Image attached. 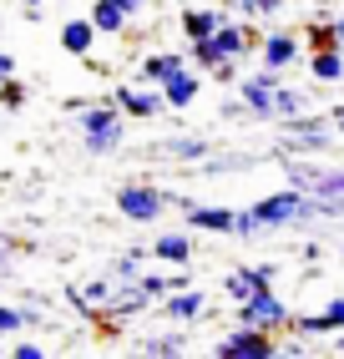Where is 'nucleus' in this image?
Instances as JSON below:
<instances>
[{"instance_id":"obj_1","label":"nucleus","mask_w":344,"mask_h":359,"mask_svg":"<svg viewBox=\"0 0 344 359\" xmlns=\"http://www.w3.org/2000/svg\"><path fill=\"white\" fill-rule=\"evenodd\" d=\"M238 97L253 107V122H268V127H284V122H299V116H309V91L289 86L284 71H268L258 66L253 76H238Z\"/></svg>"},{"instance_id":"obj_2","label":"nucleus","mask_w":344,"mask_h":359,"mask_svg":"<svg viewBox=\"0 0 344 359\" xmlns=\"http://www.w3.org/2000/svg\"><path fill=\"white\" fill-rule=\"evenodd\" d=\"M263 233H299V228H314L319 223V198L299 193V187H284V193H268L253 203Z\"/></svg>"},{"instance_id":"obj_3","label":"nucleus","mask_w":344,"mask_h":359,"mask_svg":"<svg viewBox=\"0 0 344 359\" xmlns=\"http://www.w3.org/2000/svg\"><path fill=\"white\" fill-rule=\"evenodd\" d=\"M77 122H81V147L91 157H112V152H121V142H127V111H121L117 102L81 107Z\"/></svg>"},{"instance_id":"obj_4","label":"nucleus","mask_w":344,"mask_h":359,"mask_svg":"<svg viewBox=\"0 0 344 359\" xmlns=\"http://www.w3.org/2000/svg\"><path fill=\"white\" fill-rule=\"evenodd\" d=\"M334 142H339L334 116H324V111L314 116V111H309V116H299V122H284V127H279L274 152H279V157H324Z\"/></svg>"},{"instance_id":"obj_5","label":"nucleus","mask_w":344,"mask_h":359,"mask_svg":"<svg viewBox=\"0 0 344 359\" xmlns=\"http://www.w3.org/2000/svg\"><path fill=\"white\" fill-rule=\"evenodd\" d=\"M284 177L309 198H344V167H329L319 157H284Z\"/></svg>"},{"instance_id":"obj_6","label":"nucleus","mask_w":344,"mask_h":359,"mask_svg":"<svg viewBox=\"0 0 344 359\" xmlns=\"http://www.w3.org/2000/svg\"><path fill=\"white\" fill-rule=\"evenodd\" d=\"M167 208H172V193H162L157 182H121L117 187V212L137 228H152Z\"/></svg>"},{"instance_id":"obj_7","label":"nucleus","mask_w":344,"mask_h":359,"mask_svg":"<svg viewBox=\"0 0 344 359\" xmlns=\"http://www.w3.org/2000/svg\"><path fill=\"white\" fill-rule=\"evenodd\" d=\"M218 359H274L279 354V334L268 329H253V324H238L233 334H223V339L213 344Z\"/></svg>"},{"instance_id":"obj_8","label":"nucleus","mask_w":344,"mask_h":359,"mask_svg":"<svg viewBox=\"0 0 344 359\" xmlns=\"http://www.w3.org/2000/svg\"><path fill=\"white\" fill-rule=\"evenodd\" d=\"M304 56H309V41L299 31H263L258 36V66H268V71H293Z\"/></svg>"},{"instance_id":"obj_9","label":"nucleus","mask_w":344,"mask_h":359,"mask_svg":"<svg viewBox=\"0 0 344 359\" xmlns=\"http://www.w3.org/2000/svg\"><path fill=\"white\" fill-rule=\"evenodd\" d=\"M233 309H238V324H253V329H268V334H284L293 324V314H289V304L279 299V289H263L249 304H233Z\"/></svg>"},{"instance_id":"obj_10","label":"nucleus","mask_w":344,"mask_h":359,"mask_svg":"<svg viewBox=\"0 0 344 359\" xmlns=\"http://www.w3.org/2000/svg\"><path fill=\"white\" fill-rule=\"evenodd\" d=\"M112 102L127 111V116H137V122H152V116L167 111L162 86H147V81H137V86H117V91H112Z\"/></svg>"},{"instance_id":"obj_11","label":"nucleus","mask_w":344,"mask_h":359,"mask_svg":"<svg viewBox=\"0 0 344 359\" xmlns=\"http://www.w3.org/2000/svg\"><path fill=\"white\" fill-rule=\"evenodd\" d=\"M162 314L172 319V324H198V319H208V294L198 289V283H187V289H172L167 299H162Z\"/></svg>"},{"instance_id":"obj_12","label":"nucleus","mask_w":344,"mask_h":359,"mask_svg":"<svg viewBox=\"0 0 344 359\" xmlns=\"http://www.w3.org/2000/svg\"><path fill=\"white\" fill-rule=\"evenodd\" d=\"M147 309H152V294H147L142 283H117V294H112V304L102 309V319H107V324H127V319H142Z\"/></svg>"},{"instance_id":"obj_13","label":"nucleus","mask_w":344,"mask_h":359,"mask_svg":"<svg viewBox=\"0 0 344 359\" xmlns=\"http://www.w3.org/2000/svg\"><path fill=\"white\" fill-rule=\"evenodd\" d=\"M183 223H187L192 233H223V238H233V223H238V208L187 203V208H183Z\"/></svg>"},{"instance_id":"obj_14","label":"nucleus","mask_w":344,"mask_h":359,"mask_svg":"<svg viewBox=\"0 0 344 359\" xmlns=\"http://www.w3.org/2000/svg\"><path fill=\"white\" fill-rule=\"evenodd\" d=\"M152 258L167 269H192V228H167L152 238Z\"/></svg>"},{"instance_id":"obj_15","label":"nucleus","mask_w":344,"mask_h":359,"mask_svg":"<svg viewBox=\"0 0 344 359\" xmlns=\"http://www.w3.org/2000/svg\"><path fill=\"white\" fill-rule=\"evenodd\" d=\"M203 76H208V71H198V66H183L172 81H162L167 111H187L192 102H198V97H203Z\"/></svg>"},{"instance_id":"obj_16","label":"nucleus","mask_w":344,"mask_h":359,"mask_svg":"<svg viewBox=\"0 0 344 359\" xmlns=\"http://www.w3.org/2000/svg\"><path fill=\"white\" fill-rule=\"evenodd\" d=\"M183 66H192L187 61V51H147L142 61H137V81H147V86H162V81H172Z\"/></svg>"},{"instance_id":"obj_17","label":"nucleus","mask_w":344,"mask_h":359,"mask_svg":"<svg viewBox=\"0 0 344 359\" xmlns=\"http://www.w3.org/2000/svg\"><path fill=\"white\" fill-rule=\"evenodd\" d=\"M304 66H309V81L314 86H339L344 81V46L339 41L334 46H319V51L304 56Z\"/></svg>"},{"instance_id":"obj_18","label":"nucleus","mask_w":344,"mask_h":359,"mask_svg":"<svg viewBox=\"0 0 344 359\" xmlns=\"http://www.w3.org/2000/svg\"><path fill=\"white\" fill-rule=\"evenodd\" d=\"M223 20H228V11L203 6V0H192V6H183L178 26H183V36H187V41H203V36H213L218 26H223Z\"/></svg>"},{"instance_id":"obj_19","label":"nucleus","mask_w":344,"mask_h":359,"mask_svg":"<svg viewBox=\"0 0 344 359\" xmlns=\"http://www.w3.org/2000/svg\"><path fill=\"white\" fill-rule=\"evenodd\" d=\"M263 289H274V283L258 273V263H238L233 273H223V294H228L233 304H249V299L263 294Z\"/></svg>"},{"instance_id":"obj_20","label":"nucleus","mask_w":344,"mask_h":359,"mask_svg":"<svg viewBox=\"0 0 344 359\" xmlns=\"http://www.w3.org/2000/svg\"><path fill=\"white\" fill-rule=\"evenodd\" d=\"M96 36H102V31H96L91 15H71L66 26H61V51L66 56H91L96 51Z\"/></svg>"},{"instance_id":"obj_21","label":"nucleus","mask_w":344,"mask_h":359,"mask_svg":"<svg viewBox=\"0 0 344 359\" xmlns=\"http://www.w3.org/2000/svg\"><path fill=\"white\" fill-rule=\"evenodd\" d=\"M289 329H293V334H339V329H344V294L329 299L319 314H299Z\"/></svg>"},{"instance_id":"obj_22","label":"nucleus","mask_w":344,"mask_h":359,"mask_svg":"<svg viewBox=\"0 0 344 359\" xmlns=\"http://www.w3.org/2000/svg\"><path fill=\"white\" fill-rule=\"evenodd\" d=\"M187 349H192L187 324H172V329H162V334H147V339H137V354H162V359H172V354H187Z\"/></svg>"},{"instance_id":"obj_23","label":"nucleus","mask_w":344,"mask_h":359,"mask_svg":"<svg viewBox=\"0 0 344 359\" xmlns=\"http://www.w3.org/2000/svg\"><path fill=\"white\" fill-rule=\"evenodd\" d=\"M157 152H162V157H172V162H192V167H198L203 157H213V142H208V137H192V132H183V137H167V142H157Z\"/></svg>"},{"instance_id":"obj_24","label":"nucleus","mask_w":344,"mask_h":359,"mask_svg":"<svg viewBox=\"0 0 344 359\" xmlns=\"http://www.w3.org/2000/svg\"><path fill=\"white\" fill-rule=\"evenodd\" d=\"M86 15L96 20V31H102V36H121V31L132 26V15H127V6H121V0H96Z\"/></svg>"},{"instance_id":"obj_25","label":"nucleus","mask_w":344,"mask_h":359,"mask_svg":"<svg viewBox=\"0 0 344 359\" xmlns=\"http://www.w3.org/2000/svg\"><path fill=\"white\" fill-rule=\"evenodd\" d=\"M249 167H253L249 152H218L198 162V177H233V172H249Z\"/></svg>"},{"instance_id":"obj_26","label":"nucleus","mask_w":344,"mask_h":359,"mask_svg":"<svg viewBox=\"0 0 344 359\" xmlns=\"http://www.w3.org/2000/svg\"><path fill=\"white\" fill-rule=\"evenodd\" d=\"M147 258H152V248H121V253L112 258V278H117V283H137V278L147 273Z\"/></svg>"},{"instance_id":"obj_27","label":"nucleus","mask_w":344,"mask_h":359,"mask_svg":"<svg viewBox=\"0 0 344 359\" xmlns=\"http://www.w3.org/2000/svg\"><path fill=\"white\" fill-rule=\"evenodd\" d=\"M284 11V0H233L228 15H243V20H253V26H268Z\"/></svg>"},{"instance_id":"obj_28","label":"nucleus","mask_w":344,"mask_h":359,"mask_svg":"<svg viewBox=\"0 0 344 359\" xmlns=\"http://www.w3.org/2000/svg\"><path fill=\"white\" fill-rule=\"evenodd\" d=\"M258 233H263V223H258V212H253V208H238V223H233V238H238V243H253Z\"/></svg>"},{"instance_id":"obj_29","label":"nucleus","mask_w":344,"mask_h":359,"mask_svg":"<svg viewBox=\"0 0 344 359\" xmlns=\"http://www.w3.org/2000/svg\"><path fill=\"white\" fill-rule=\"evenodd\" d=\"M137 283H142V289L152 294V299H167V294H172V273H162V269H147Z\"/></svg>"},{"instance_id":"obj_30","label":"nucleus","mask_w":344,"mask_h":359,"mask_svg":"<svg viewBox=\"0 0 344 359\" xmlns=\"http://www.w3.org/2000/svg\"><path fill=\"white\" fill-rule=\"evenodd\" d=\"M20 329H26V314L15 304H0V339H15Z\"/></svg>"},{"instance_id":"obj_31","label":"nucleus","mask_w":344,"mask_h":359,"mask_svg":"<svg viewBox=\"0 0 344 359\" xmlns=\"http://www.w3.org/2000/svg\"><path fill=\"white\" fill-rule=\"evenodd\" d=\"M26 97H31V91L20 86L15 76H11V81H0V107H6V111H20V107H26Z\"/></svg>"},{"instance_id":"obj_32","label":"nucleus","mask_w":344,"mask_h":359,"mask_svg":"<svg viewBox=\"0 0 344 359\" xmlns=\"http://www.w3.org/2000/svg\"><path fill=\"white\" fill-rule=\"evenodd\" d=\"M218 116H223V122H253V107L238 97V102H223V107H218Z\"/></svg>"},{"instance_id":"obj_33","label":"nucleus","mask_w":344,"mask_h":359,"mask_svg":"<svg viewBox=\"0 0 344 359\" xmlns=\"http://www.w3.org/2000/svg\"><path fill=\"white\" fill-rule=\"evenodd\" d=\"M11 273H15V238L0 233V278H11Z\"/></svg>"},{"instance_id":"obj_34","label":"nucleus","mask_w":344,"mask_h":359,"mask_svg":"<svg viewBox=\"0 0 344 359\" xmlns=\"http://www.w3.org/2000/svg\"><path fill=\"white\" fill-rule=\"evenodd\" d=\"M11 354H15V359H46V344H36V339H20V344H11Z\"/></svg>"},{"instance_id":"obj_35","label":"nucleus","mask_w":344,"mask_h":359,"mask_svg":"<svg viewBox=\"0 0 344 359\" xmlns=\"http://www.w3.org/2000/svg\"><path fill=\"white\" fill-rule=\"evenodd\" d=\"M208 76H213V81H233V76H238V61H218Z\"/></svg>"},{"instance_id":"obj_36","label":"nucleus","mask_w":344,"mask_h":359,"mask_svg":"<svg viewBox=\"0 0 344 359\" xmlns=\"http://www.w3.org/2000/svg\"><path fill=\"white\" fill-rule=\"evenodd\" d=\"M20 314H26V329H31V324H46V309H41V304H20Z\"/></svg>"},{"instance_id":"obj_37","label":"nucleus","mask_w":344,"mask_h":359,"mask_svg":"<svg viewBox=\"0 0 344 359\" xmlns=\"http://www.w3.org/2000/svg\"><path fill=\"white\" fill-rule=\"evenodd\" d=\"M258 273H263L268 283H279V263H274V258H258Z\"/></svg>"},{"instance_id":"obj_38","label":"nucleus","mask_w":344,"mask_h":359,"mask_svg":"<svg viewBox=\"0 0 344 359\" xmlns=\"http://www.w3.org/2000/svg\"><path fill=\"white\" fill-rule=\"evenodd\" d=\"M11 76H15V56L0 51V81H11Z\"/></svg>"},{"instance_id":"obj_39","label":"nucleus","mask_w":344,"mask_h":359,"mask_svg":"<svg viewBox=\"0 0 344 359\" xmlns=\"http://www.w3.org/2000/svg\"><path fill=\"white\" fill-rule=\"evenodd\" d=\"M121 6H127V15L137 20V15H147V0H121Z\"/></svg>"},{"instance_id":"obj_40","label":"nucleus","mask_w":344,"mask_h":359,"mask_svg":"<svg viewBox=\"0 0 344 359\" xmlns=\"http://www.w3.org/2000/svg\"><path fill=\"white\" fill-rule=\"evenodd\" d=\"M334 36H339V46H344V11H334Z\"/></svg>"},{"instance_id":"obj_41","label":"nucleus","mask_w":344,"mask_h":359,"mask_svg":"<svg viewBox=\"0 0 344 359\" xmlns=\"http://www.w3.org/2000/svg\"><path fill=\"white\" fill-rule=\"evenodd\" d=\"M329 116H334V127H339V137H344V107H334Z\"/></svg>"},{"instance_id":"obj_42","label":"nucleus","mask_w":344,"mask_h":359,"mask_svg":"<svg viewBox=\"0 0 344 359\" xmlns=\"http://www.w3.org/2000/svg\"><path fill=\"white\" fill-rule=\"evenodd\" d=\"M15 6H26V11H41V6H46V0H15Z\"/></svg>"},{"instance_id":"obj_43","label":"nucleus","mask_w":344,"mask_h":359,"mask_svg":"<svg viewBox=\"0 0 344 359\" xmlns=\"http://www.w3.org/2000/svg\"><path fill=\"white\" fill-rule=\"evenodd\" d=\"M334 354H344V329H339V334H334Z\"/></svg>"},{"instance_id":"obj_44","label":"nucleus","mask_w":344,"mask_h":359,"mask_svg":"<svg viewBox=\"0 0 344 359\" xmlns=\"http://www.w3.org/2000/svg\"><path fill=\"white\" fill-rule=\"evenodd\" d=\"M183 6H192V0H183Z\"/></svg>"},{"instance_id":"obj_45","label":"nucleus","mask_w":344,"mask_h":359,"mask_svg":"<svg viewBox=\"0 0 344 359\" xmlns=\"http://www.w3.org/2000/svg\"><path fill=\"white\" fill-rule=\"evenodd\" d=\"M339 258H344V248H339Z\"/></svg>"}]
</instances>
